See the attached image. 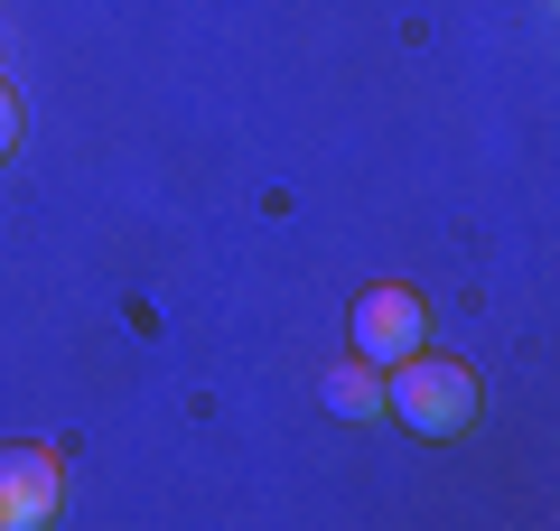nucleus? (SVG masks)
<instances>
[{
    "label": "nucleus",
    "mask_w": 560,
    "mask_h": 531,
    "mask_svg": "<svg viewBox=\"0 0 560 531\" xmlns=\"http://www.w3.org/2000/svg\"><path fill=\"white\" fill-rule=\"evenodd\" d=\"M383 411L401 420L411 438H467L477 429V411H486V382L467 374L458 354H401L393 374H383Z\"/></svg>",
    "instance_id": "1"
},
{
    "label": "nucleus",
    "mask_w": 560,
    "mask_h": 531,
    "mask_svg": "<svg viewBox=\"0 0 560 531\" xmlns=\"http://www.w3.org/2000/svg\"><path fill=\"white\" fill-rule=\"evenodd\" d=\"M420 345H430V308H420V290H401V280H374V290L355 298V354L393 374L401 354H420Z\"/></svg>",
    "instance_id": "2"
},
{
    "label": "nucleus",
    "mask_w": 560,
    "mask_h": 531,
    "mask_svg": "<svg viewBox=\"0 0 560 531\" xmlns=\"http://www.w3.org/2000/svg\"><path fill=\"white\" fill-rule=\"evenodd\" d=\"M57 494H66V457L57 448H0V531L57 522Z\"/></svg>",
    "instance_id": "3"
},
{
    "label": "nucleus",
    "mask_w": 560,
    "mask_h": 531,
    "mask_svg": "<svg viewBox=\"0 0 560 531\" xmlns=\"http://www.w3.org/2000/svg\"><path fill=\"white\" fill-rule=\"evenodd\" d=\"M327 411H337V420H383V364L346 354L337 374H327Z\"/></svg>",
    "instance_id": "4"
},
{
    "label": "nucleus",
    "mask_w": 560,
    "mask_h": 531,
    "mask_svg": "<svg viewBox=\"0 0 560 531\" xmlns=\"http://www.w3.org/2000/svg\"><path fill=\"white\" fill-rule=\"evenodd\" d=\"M20 150V94H10V84H0V158Z\"/></svg>",
    "instance_id": "5"
}]
</instances>
